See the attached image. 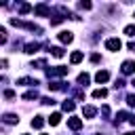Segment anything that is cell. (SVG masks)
Returning <instances> with one entry per match:
<instances>
[{"mask_svg": "<svg viewBox=\"0 0 135 135\" xmlns=\"http://www.w3.org/2000/svg\"><path fill=\"white\" fill-rule=\"evenodd\" d=\"M46 74H49V78H53V76H65L68 74V68L65 65H55V68H49Z\"/></svg>", "mask_w": 135, "mask_h": 135, "instance_id": "cell-1", "label": "cell"}, {"mask_svg": "<svg viewBox=\"0 0 135 135\" xmlns=\"http://www.w3.org/2000/svg\"><path fill=\"white\" fill-rule=\"evenodd\" d=\"M105 49H108V51H120V49H122V42H120L118 38H108V40H105Z\"/></svg>", "mask_w": 135, "mask_h": 135, "instance_id": "cell-2", "label": "cell"}, {"mask_svg": "<svg viewBox=\"0 0 135 135\" xmlns=\"http://www.w3.org/2000/svg\"><path fill=\"white\" fill-rule=\"evenodd\" d=\"M34 13L40 15V17H49V15H51V8H49L46 4H36V6H34Z\"/></svg>", "mask_w": 135, "mask_h": 135, "instance_id": "cell-3", "label": "cell"}, {"mask_svg": "<svg viewBox=\"0 0 135 135\" xmlns=\"http://www.w3.org/2000/svg\"><path fill=\"white\" fill-rule=\"evenodd\" d=\"M68 127H70L72 131H80V129H82V120L76 118V116H72V118H68Z\"/></svg>", "mask_w": 135, "mask_h": 135, "instance_id": "cell-4", "label": "cell"}, {"mask_svg": "<svg viewBox=\"0 0 135 135\" xmlns=\"http://www.w3.org/2000/svg\"><path fill=\"white\" fill-rule=\"evenodd\" d=\"M122 74H133L135 72V61H131V59H127V61H122Z\"/></svg>", "mask_w": 135, "mask_h": 135, "instance_id": "cell-5", "label": "cell"}, {"mask_svg": "<svg viewBox=\"0 0 135 135\" xmlns=\"http://www.w3.org/2000/svg\"><path fill=\"white\" fill-rule=\"evenodd\" d=\"M95 80H97L99 84H103V82H108V80H110V72H105V70H99V72L95 74Z\"/></svg>", "mask_w": 135, "mask_h": 135, "instance_id": "cell-6", "label": "cell"}, {"mask_svg": "<svg viewBox=\"0 0 135 135\" xmlns=\"http://www.w3.org/2000/svg\"><path fill=\"white\" fill-rule=\"evenodd\" d=\"M95 114H97V108H95V105H84V108H82V116H84V118H93Z\"/></svg>", "mask_w": 135, "mask_h": 135, "instance_id": "cell-7", "label": "cell"}, {"mask_svg": "<svg viewBox=\"0 0 135 135\" xmlns=\"http://www.w3.org/2000/svg\"><path fill=\"white\" fill-rule=\"evenodd\" d=\"M2 120H4L6 124H17V122H19L17 114H2Z\"/></svg>", "mask_w": 135, "mask_h": 135, "instance_id": "cell-8", "label": "cell"}, {"mask_svg": "<svg viewBox=\"0 0 135 135\" xmlns=\"http://www.w3.org/2000/svg\"><path fill=\"white\" fill-rule=\"evenodd\" d=\"M59 40H61L63 44H70V42L74 40V36H72V32H61V34H59Z\"/></svg>", "mask_w": 135, "mask_h": 135, "instance_id": "cell-9", "label": "cell"}, {"mask_svg": "<svg viewBox=\"0 0 135 135\" xmlns=\"http://www.w3.org/2000/svg\"><path fill=\"white\" fill-rule=\"evenodd\" d=\"M38 49H40V44H38V42H30V44H25V51H23V53H27V55H34Z\"/></svg>", "mask_w": 135, "mask_h": 135, "instance_id": "cell-10", "label": "cell"}, {"mask_svg": "<svg viewBox=\"0 0 135 135\" xmlns=\"http://www.w3.org/2000/svg\"><path fill=\"white\" fill-rule=\"evenodd\" d=\"M49 122H51V127H57V124L61 122V114H59V112H53V114L49 116Z\"/></svg>", "mask_w": 135, "mask_h": 135, "instance_id": "cell-11", "label": "cell"}, {"mask_svg": "<svg viewBox=\"0 0 135 135\" xmlns=\"http://www.w3.org/2000/svg\"><path fill=\"white\" fill-rule=\"evenodd\" d=\"M61 108H63V112H74V108H76V103H74L72 99H65V101L61 103Z\"/></svg>", "mask_w": 135, "mask_h": 135, "instance_id": "cell-12", "label": "cell"}, {"mask_svg": "<svg viewBox=\"0 0 135 135\" xmlns=\"http://www.w3.org/2000/svg\"><path fill=\"white\" fill-rule=\"evenodd\" d=\"M32 127H34V129H42V127H44V118H42V116H34V118H32Z\"/></svg>", "mask_w": 135, "mask_h": 135, "instance_id": "cell-13", "label": "cell"}, {"mask_svg": "<svg viewBox=\"0 0 135 135\" xmlns=\"http://www.w3.org/2000/svg\"><path fill=\"white\" fill-rule=\"evenodd\" d=\"M89 82H91V76H89L86 72L78 74V84H82V86H84V84H89Z\"/></svg>", "mask_w": 135, "mask_h": 135, "instance_id": "cell-14", "label": "cell"}, {"mask_svg": "<svg viewBox=\"0 0 135 135\" xmlns=\"http://www.w3.org/2000/svg\"><path fill=\"white\" fill-rule=\"evenodd\" d=\"M70 61H72V63H80V61H82V53H80V51H74V53L70 55Z\"/></svg>", "mask_w": 135, "mask_h": 135, "instance_id": "cell-15", "label": "cell"}, {"mask_svg": "<svg viewBox=\"0 0 135 135\" xmlns=\"http://www.w3.org/2000/svg\"><path fill=\"white\" fill-rule=\"evenodd\" d=\"M17 84H25V86H34V84H38V80H34V78H19L17 80Z\"/></svg>", "mask_w": 135, "mask_h": 135, "instance_id": "cell-16", "label": "cell"}, {"mask_svg": "<svg viewBox=\"0 0 135 135\" xmlns=\"http://www.w3.org/2000/svg\"><path fill=\"white\" fill-rule=\"evenodd\" d=\"M93 97L95 99H103V97H108V91L105 89H95L93 91Z\"/></svg>", "mask_w": 135, "mask_h": 135, "instance_id": "cell-17", "label": "cell"}, {"mask_svg": "<svg viewBox=\"0 0 135 135\" xmlns=\"http://www.w3.org/2000/svg\"><path fill=\"white\" fill-rule=\"evenodd\" d=\"M32 11H34L32 4H25V2H23V4L19 6V13H21V15H27V13H32Z\"/></svg>", "mask_w": 135, "mask_h": 135, "instance_id": "cell-18", "label": "cell"}, {"mask_svg": "<svg viewBox=\"0 0 135 135\" xmlns=\"http://www.w3.org/2000/svg\"><path fill=\"white\" fill-rule=\"evenodd\" d=\"M63 53H65V51H63L61 46H51V55H53V57H63Z\"/></svg>", "mask_w": 135, "mask_h": 135, "instance_id": "cell-19", "label": "cell"}, {"mask_svg": "<svg viewBox=\"0 0 135 135\" xmlns=\"http://www.w3.org/2000/svg\"><path fill=\"white\" fill-rule=\"evenodd\" d=\"M129 118H131V116H129L127 112H118V114H116V124H120L122 120H129Z\"/></svg>", "mask_w": 135, "mask_h": 135, "instance_id": "cell-20", "label": "cell"}, {"mask_svg": "<svg viewBox=\"0 0 135 135\" xmlns=\"http://www.w3.org/2000/svg\"><path fill=\"white\" fill-rule=\"evenodd\" d=\"M49 89H51V91H63L65 86H63V82H51Z\"/></svg>", "mask_w": 135, "mask_h": 135, "instance_id": "cell-21", "label": "cell"}, {"mask_svg": "<svg viewBox=\"0 0 135 135\" xmlns=\"http://www.w3.org/2000/svg\"><path fill=\"white\" fill-rule=\"evenodd\" d=\"M38 97V91L34 89V91H27V93H23V99H36Z\"/></svg>", "mask_w": 135, "mask_h": 135, "instance_id": "cell-22", "label": "cell"}, {"mask_svg": "<svg viewBox=\"0 0 135 135\" xmlns=\"http://www.w3.org/2000/svg\"><path fill=\"white\" fill-rule=\"evenodd\" d=\"M124 34L131 36V38H135V25H127V27H124Z\"/></svg>", "mask_w": 135, "mask_h": 135, "instance_id": "cell-23", "label": "cell"}, {"mask_svg": "<svg viewBox=\"0 0 135 135\" xmlns=\"http://www.w3.org/2000/svg\"><path fill=\"white\" fill-rule=\"evenodd\" d=\"M44 65H46L44 59H36V61H32V68H44Z\"/></svg>", "mask_w": 135, "mask_h": 135, "instance_id": "cell-24", "label": "cell"}, {"mask_svg": "<svg viewBox=\"0 0 135 135\" xmlns=\"http://www.w3.org/2000/svg\"><path fill=\"white\" fill-rule=\"evenodd\" d=\"M127 103H129L131 108H135V93H131V95H127Z\"/></svg>", "mask_w": 135, "mask_h": 135, "instance_id": "cell-25", "label": "cell"}, {"mask_svg": "<svg viewBox=\"0 0 135 135\" xmlns=\"http://www.w3.org/2000/svg\"><path fill=\"white\" fill-rule=\"evenodd\" d=\"M61 21H63V17H59V15H57V17H53V19H51V25H59Z\"/></svg>", "mask_w": 135, "mask_h": 135, "instance_id": "cell-26", "label": "cell"}, {"mask_svg": "<svg viewBox=\"0 0 135 135\" xmlns=\"http://www.w3.org/2000/svg\"><path fill=\"white\" fill-rule=\"evenodd\" d=\"M0 42H2V44L6 42V30H4V27H0Z\"/></svg>", "mask_w": 135, "mask_h": 135, "instance_id": "cell-27", "label": "cell"}, {"mask_svg": "<svg viewBox=\"0 0 135 135\" xmlns=\"http://www.w3.org/2000/svg\"><path fill=\"white\" fill-rule=\"evenodd\" d=\"M42 103H44V105H53L55 99H53V97H42Z\"/></svg>", "mask_w": 135, "mask_h": 135, "instance_id": "cell-28", "label": "cell"}, {"mask_svg": "<svg viewBox=\"0 0 135 135\" xmlns=\"http://www.w3.org/2000/svg\"><path fill=\"white\" fill-rule=\"evenodd\" d=\"M4 97H6V99H13V97H15V91L6 89V91H4Z\"/></svg>", "mask_w": 135, "mask_h": 135, "instance_id": "cell-29", "label": "cell"}, {"mask_svg": "<svg viewBox=\"0 0 135 135\" xmlns=\"http://www.w3.org/2000/svg\"><path fill=\"white\" fill-rule=\"evenodd\" d=\"M80 8H84V11H89V8H91V2H86V0H82V2H80Z\"/></svg>", "mask_w": 135, "mask_h": 135, "instance_id": "cell-30", "label": "cell"}, {"mask_svg": "<svg viewBox=\"0 0 135 135\" xmlns=\"http://www.w3.org/2000/svg\"><path fill=\"white\" fill-rule=\"evenodd\" d=\"M99 59H101V57H99L97 53H93V55H91V61H93V63H99Z\"/></svg>", "mask_w": 135, "mask_h": 135, "instance_id": "cell-31", "label": "cell"}, {"mask_svg": "<svg viewBox=\"0 0 135 135\" xmlns=\"http://www.w3.org/2000/svg\"><path fill=\"white\" fill-rule=\"evenodd\" d=\"M101 114H103V116H108V114H110V108H108V105H103V108H101Z\"/></svg>", "mask_w": 135, "mask_h": 135, "instance_id": "cell-32", "label": "cell"}, {"mask_svg": "<svg viewBox=\"0 0 135 135\" xmlns=\"http://www.w3.org/2000/svg\"><path fill=\"white\" fill-rule=\"evenodd\" d=\"M116 89H120V86H124V80H116V84H114Z\"/></svg>", "mask_w": 135, "mask_h": 135, "instance_id": "cell-33", "label": "cell"}, {"mask_svg": "<svg viewBox=\"0 0 135 135\" xmlns=\"http://www.w3.org/2000/svg\"><path fill=\"white\" fill-rule=\"evenodd\" d=\"M129 122H131V124H135V116H131V118H129Z\"/></svg>", "mask_w": 135, "mask_h": 135, "instance_id": "cell-34", "label": "cell"}, {"mask_svg": "<svg viewBox=\"0 0 135 135\" xmlns=\"http://www.w3.org/2000/svg\"><path fill=\"white\" fill-rule=\"evenodd\" d=\"M124 135H135V131H129V133H124Z\"/></svg>", "mask_w": 135, "mask_h": 135, "instance_id": "cell-35", "label": "cell"}, {"mask_svg": "<svg viewBox=\"0 0 135 135\" xmlns=\"http://www.w3.org/2000/svg\"><path fill=\"white\" fill-rule=\"evenodd\" d=\"M131 84H133V86H135V78H133V82H131Z\"/></svg>", "mask_w": 135, "mask_h": 135, "instance_id": "cell-36", "label": "cell"}, {"mask_svg": "<svg viewBox=\"0 0 135 135\" xmlns=\"http://www.w3.org/2000/svg\"><path fill=\"white\" fill-rule=\"evenodd\" d=\"M23 135H27V133H23Z\"/></svg>", "mask_w": 135, "mask_h": 135, "instance_id": "cell-37", "label": "cell"}]
</instances>
